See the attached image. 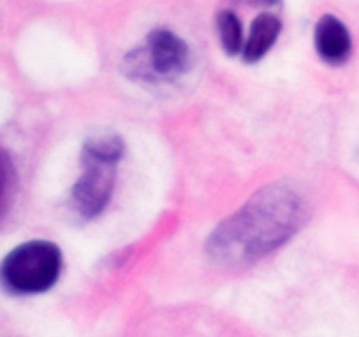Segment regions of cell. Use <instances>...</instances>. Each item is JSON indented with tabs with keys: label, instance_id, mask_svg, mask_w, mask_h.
Segmentation results:
<instances>
[{
	"label": "cell",
	"instance_id": "1",
	"mask_svg": "<svg viewBox=\"0 0 359 337\" xmlns=\"http://www.w3.org/2000/svg\"><path fill=\"white\" fill-rule=\"evenodd\" d=\"M307 220L300 190L272 183L221 221L207 241V256L221 269H242L290 241Z\"/></svg>",
	"mask_w": 359,
	"mask_h": 337
},
{
	"label": "cell",
	"instance_id": "3",
	"mask_svg": "<svg viewBox=\"0 0 359 337\" xmlns=\"http://www.w3.org/2000/svg\"><path fill=\"white\" fill-rule=\"evenodd\" d=\"M62 251L49 241H28L4 258V286L16 295H39L51 290L62 274Z\"/></svg>",
	"mask_w": 359,
	"mask_h": 337
},
{
	"label": "cell",
	"instance_id": "6",
	"mask_svg": "<svg viewBox=\"0 0 359 337\" xmlns=\"http://www.w3.org/2000/svg\"><path fill=\"white\" fill-rule=\"evenodd\" d=\"M280 30H283V23L273 14L265 13L256 16L251 23V34L244 44V51H242L245 62L252 63L262 60L276 44Z\"/></svg>",
	"mask_w": 359,
	"mask_h": 337
},
{
	"label": "cell",
	"instance_id": "4",
	"mask_svg": "<svg viewBox=\"0 0 359 337\" xmlns=\"http://www.w3.org/2000/svg\"><path fill=\"white\" fill-rule=\"evenodd\" d=\"M191 51L186 41L167 28H156L146 39V48L126 55V74L133 79L170 81L189 69Z\"/></svg>",
	"mask_w": 359,
	"mask_h": 337
},
{
	"label": "cell",
	"instance_id": "7",
	"mask_svg": "<svg viewBox=\"0 0 359 337\" xmlns=\"http://www.w3.org/2000/svg\"><path fill=\"white\" fill-rule=\"evenodd\" d=\"M217 34H219L221 46L230 56L241 53L244 41H242V25L233 11H221L217 14Z\"/></svg>",
	"mask_w": 359,
	"mask_h": 337
},
{
	"label": "cell",
	"instance_id": "2",
	"mask_svg": "<svg viewBox=\"0 0 359 337\" xmlns=\"http://www.w3.org/2000/svg\"><path fill=\"white\" fill-rule=\"evenodd\" d=\"M125 151L118 136H98L83 146V174L70 190V206L83 220L98 216L107 207L114 190L116 171Z\"/></svg>",
	"mask_w": 359,
	"mask_h": 337
},
{
	"label": "cell",
	"instance_id": "8",
	"mask_svg": "<svg viewBox=\"0 0 359 337\" xmlns=\"http://www.w3.org/2000/svg\"><path fill=\"white\" fill-rule=\"evenodd\" d=\"M248 4H252V6H277L279 0H245Z\"/></svg>",
	"mask_w": 359,
	"mask_h": 337
},
{
	"label": "cell",
	"instance_id": "5",
	"mask_svg": "<svg viewBox=\"0 0 359 337\" xmlns=\"http://www.w3.org/2000/svg\"><path fill=\"white\" fill-rule=\"evenodd\" d=\"M314 44L318 55L332 65L347 62L353 51V39L346 25L333 14L319 18L314 32Z\"/></svg>",
	"mask_w": 359,
	"mask_h": 337
}]
</instances>
